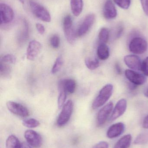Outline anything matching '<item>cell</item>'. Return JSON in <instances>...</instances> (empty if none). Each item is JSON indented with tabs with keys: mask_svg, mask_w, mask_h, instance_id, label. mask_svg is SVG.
<instances>
[{
	"mask_svg": "<svg viewBox=\"0 0 148 148\" xmlns=\"http://www.w3.org/2000/svg\"><path fill=\"white\" fill-rule=\"evenodd\" d=\"M113 92V86L112 84H106L100 90L96 98L92 103L94 109L98 108L103 106L108 101Z\"/></svg>",
	"mask_w": 148,
	"mask_h": 148,
	"instance_id": "6da1fadb",
	"label": "cell"
},
{
	"mask_svg": "<svg viewBox=\"0 0 148 148\" xmlns=\"http://www.w3.org/2000/svg\"><path fill=\"white\" fill-rule=\"evenodd\" d=\"M29 3L31 11L36 18L45 22L51 21V16L48 10L45 7L38 3L31 0L30 1Z\"/></svg>",
	"mask_w": 148,
	"mask_h": 148,
	"instance_id": "7a4b0ae2",
	"label": "cell"
},
{
	"mask_svg": "<svg viewBox=\"0 0 148 148\" xmlns=\"http://www.w3.org/2000/svg\"><path fill=\"white\" fill-rule=\"evenodd\" d=\"M73 19L70 14H68L63 18V27L65 37L69 43L73 45L75 43L76 33L73 27Z\"/></svg>",
	"mask_w": 148,
	"mask_h": 148,
	"instance_id": "3957f363",
	"label": "cell"
},
{
	"mask_svg": "<svg viewBox=\"0 0 148 148\" xmlns=\"http://www.w3.org/2000/svg\"><path fill=\"white\" fill-rule=\"evenodd\" d=\"M73 110V102L68 101L63 107L57 120V125L61 127L66 125L70 119Z\"/></svg>",
	"mask_w": 148,
	"mask_h": 148,
	"instance_id": "277c9868",
	"label": "cell"
},
{
	"mask_svg": "<svg viewBox=\"0 0 148 148\" xmlns=\"http://www.w3.org/2000/svg\"><path fill=\"white\" fill-rule=\"evenodd\" d=\"M148 43L143 38L136 37L133 38L129 44V49L132 53L136 54H142L147 49Z\"/></svg>",
	"mask_w": 148,
	"mask_h": 148,
	"instance_id": "5b68a950",
	"label": "cell"
},
{
	"mask_svg": "<svg viewBox=\"0 0 148 148\" xmlns=\"http://www.w3.org/2000/svg\"><path fill=\"white\" fill-rule=\"evenodd\" d=\"M14 12L10 6L4 3L0 4L1 25L9 24L14 20Z\"/></svg>",
	"mask_w": 148,
	"mask_h": 148,
	"instance_id": "8992f818",
	"label": "cell"
},
{
	"mask_svg": "<svg viewBox=\"0 0 148 148\" xmlns=\"http://www.w3.org/2000/svg\"><path fill=\"white\" fill-rule=\"evenodd\" d=\"M95 20V16L94 14L87 15L83 20L81 24L77 29L76 34L79 37L85 35L92 27Z\"/></svg>",
	"mask_w": 148,
	"mask_h": 148,
	"instance_id": "52a82bcc",
	"label": "cell"
},
{
	"mask_svg": "<svg viewBox=\"0 0 148 148\" xmlns=\"http://www.w3.org/2000/svg\"><path fill=\"white\" fill-rule=\"evenodd\" d=\"M8 110L13 114L22 117L28 116L29 112L28 109L23 105L15 102L8 101L6 103Z\"/></svg>",
	"mask_w": 148,
	"mask_h": 148,
	"instance_id": "ba28073f",
	"label": "cell"
},
{
	"mask_svg": "<svg viewBox=\"0 0 148 148\" xmlns=\"http://www.w3.org/2000/svg\"><path fill=\"white\" fill-rule=\"evenodd\" d=\"M114 104L112 102L108 103L100 110L97 116V124L101 127L105 124L113 110Z\"/></svg>",
	"mask_w": 148,
	"mask_h": 148,
	"instance_id": "9c48e42d",
	"label": "cell"
},
{
	"mask_svg": "<svg viewBox=\"0 0 148 148\" xmlns=\"http://www.w3.org/2000/svg\"><path fill=\"white\" fill-rule=\"evenodd\" d=\"M24 137L29 144L34 147H39L41 145L42 143L41 136L34 130H27L24 134Z\"/></svg>",
	"mask_w": 148,
	"mask_h": 148,
	"instance_id": "30bf717a",
	"label": "cell"
},
{
	"mask_svg": "<svg viewBox=\"0 0 148 148\" xmlns=\"http://www.w3.org/2000/svg\"><path fill=\"white\" fill-rule=\"evenodd\" d=\"M41 49V44L39 42L35 40L30 41L27 48V59L30 60H34L40 53Z\"/></svg>",
	"mask_w": 148,
	"mask_h": 148,
	"instance_id": "8fae6325",
	"label": "cell"
},
{
	"mask_svg": "<svg viewBox=\"0 0 148 148\" xmlns=\"http://www.w3.org/2000/svg\"><path fill=\"white\" fill-rule=\"evenodd\" d=\"M125 74L130 82L137 86L144 84L147 81V78L144 75L133 70L127 69L125 71Z\"/></svg>",
	"mask_w": 148,
	"mask_h": 148,
	"instance_id": "7c38bea8",
	"label": "cell"
},
{
	"mask_svg": "<svg viewBox=\"0 0 148 148\" xmlns=\"http://www.w3.org/2000/svg\"><path fill=\"white\" fill-rule=\"evenodd\" d=\"M127 101L126 99H121L117 102L113 113L109 119L111 122L117 119L124 114L127 110Z\"/></svg>",
	"mask_w": 148,
	"mask_h": 148,
	"instance_id": "4fadbf2b",
	"label": "cell"
},
{
	"mask_svg": "<svg viewBox=\"0 0 148 148\" xmlns=\"http://www.w3.org/2000/svg\"><path fill=\"white\" fill-rule=\"evenodd\" d=\"M124 62L129 68L134 70L142 71V63L140 59L137 56L129 55L126 56L124 58Z\"/></svg>",
	"mask_w": 148,
	"mask_h": 148,
	"instance_id": "5bb4252c",
	"label": "cell"
},
{
	"mask_svg": "<svg viewBox=\"0 0 148 148\" xmlns=\"http://www.w3.org/2000/svg\"><path fill=\"white\" fill-rule=\"evenodd\" d=\"M103 14L104 17L108 20L114 19L117 16V10L112 0L106 1L103 8Z\"/></svg>",
	"mask_w": 148,
	"mask_h": 148,
	"instance_id": "9a60e30c",
	"label": "cell"
},
{
	"mask_svg": "<svg viewBox=\"0 0 148 148\" xmlns=\"http://www.w3.org/2000/svg\"><path fill=\"white\" fill-rule=\"evenodd\" d=\"M125 125L122 123H115L109 127L107 132V136L109 139H114L120 136L125 130Z\"/></svg>",
	"mask_w": 148,
	"mask_h": 148,
	"instance_id": "2e32d148",
	"label": "cell"
},
{
	"mask_svg": "<svg viewBox=\"0 0 148 148\" xmlns=\"http://www.w3.org/2000/svg\"><path fill=\"white\" fill-rule=\"evenodd\" d=\"M29 35V24L25 19L22 20L21 28L20 29L18 35L17 40L19 44H23L28 39Z\"/></svg>",
	"mask_w": 148,
	"mask_h": 148,
	"instance_id": "e0dca14e",
	"label": "cell"
},
{
	"mask_svg": "<svg viewBox=\"0 0 148 148\" xmlns=\"http://www.w3.org/2000/svg\"><path fill=\"white\" fill-rule=\"evenodd\" d=\"M83 0H70V7L72 14L78 16L82 12L83 9Z\"/></svg>",
	"mask_w": 148,
	"mask_h": 148,
	"instance_id": "ac0fdd59",
	"label": "cell"
},
{
	"mask_svg": "<svg viewBox=\"0 0 148 148\" xmlns=\"http://www.w3.org/2000/svg\"><path fill=\"white\" fill-rule=\"evenodd\" d=\"M98 58L102 60H105L108 59L109 56V50L106 44H100L97 49Z\"/></svg>",
	"mask_w": 148,
	"mask_h": 148,
	"instance_id": "d6986e66",
	"label": "cell"
},
{
	"mask_svg": "<svg viewBox=\"0 0 148 148\" xmlns=\"http://www.w3.org/2000/svg\"><path fill=\"white\" fill-rule=\"evenodd\" d=\"M132 140L131 135H126L117 141L114 148H129L131 145Z\"/></svg>",
	"mask_w": 148,
	"mask_h": 148,
	"instance_id": "ffe728a7",
	"label": "cell"
},
{
	"mask_svg": "<svg viewBox=\"0 0 148 148\" xmlns=\"http://www.w3.org/2000/svg\"><path fill=\"white\" fill-rule=\"evenodd\" d=\"M59 96L58 98V106L59 109L61 108L65 103L67 98V91L65 90L62 83L60 81L58 84Z\"/></svg>",
	"mask_w": 148,
	"mask_h": 148,
	"instance_id": "44dd1931",
	"label": "cell"
},
{
	"mask_svg": "<svg viewBox=\"0 0 148 148\" xmlns=\"http://www.w3.org/2000/svg\"><path fill=\"white\" fill-rule=\"evenodd\" d=\"M65 90L67 93L73 94L76 88V82L72 79H65L61 80Z\"/></svg>",
	"mask_w": 148,
	"mask_h": 148,
	"instance_id": "7402d4cb",
	"label": "cell"
},
{
	"mask_svg": "<svg viewBox=\"0 0 148 148\" xmlns=\"http://www.w3.org/2000/svg\"><path fill=\"white\" fill-rule=\"evenodd\" d=\"M6 148H21L22 145L16 136L10 135L6 140Z\"/></svg>",
	"mask_w": 148,
	"mask_h": 148,
	"instance_id": "603a6c76",
	"label": "cell"
},
{
	"mask_svg": "<svg viewBox=\"0 0 148 148\" xmlns=\"http://www.w3.org/2000/svg\"><path fill=\"white\" fill-rule=\"evenodd\" d=\"M85 63L87 68L91 70H95L100 66L99 60L96 58L87 57L85 59Z\"/></svg>",
	"mask_w": 148,
	"mask_h": 148,
	"instance_id": "cb8c5ba5",
	"label": "cell"
},
{
	"mask_svg": "<svg viewBox=\"0 0 148 148\" xmlns=\"http://www.w3.org/2000/svg\"><path fill=\"white\" fill-rule=\"evenodd\" d=\"M109 32L107 28H102L99 32V38L100 44H106L109 39Z\"/></svg>",
	"mask_w": 148,
	"mask_h": 148,
	"instance_id": "d4e9b609",
	"label": "cell"
},
{
	"mask_svg": "<svg viewBox=\"0 0 148 148\" xmlns=\"http://www.w3.org/2000/svg\"><path fill=\"white\" fill-rule=\"evenodd\" d=\"M10 64L0 62V74L1 76L8 77L10 76L11 68Z\"/></svg>",
	"mask_w": 148,
	"mask_h": 148,
	"instance_id": "484cf974",
	"label": "cell"
},
{
	"mask_svg": "<svg viewBox=\"0 0 148 148\" xmlns=\"http://www.w3.org/2000/svg\"><path fill=\"white\" fill-rule=\"evenodd\" d=\"M147 143H148V131L140 134L134 141L136 145H143Z\"/></svg>",
	"mask_w": 148,
	"mask_h": 148,
	"instance_id": "4316f807",
	"label": "cell"
},
{
	"mask_svg": "<svg viewBox=\"0 0 148 148\" xmlns=\"http://www.w3.org/2000/svg\"><path fill=\"white\" fill-rule=\"evenodd\" d=\"M23 125L28 128H35L40 125L39 121L34 118L26 119L23 120L22 122Z\"/></svg>",
	"mask_w": 148,
	"mask_h": 148,
	"instance_id": "83f0119b",
	"label": "cell"
},
{
	"mask_svg": "<svg viewBox=\"0 0 148 148\" xmlns=\"http://www.w3.org/2000/svg\"><path fill=\"white\" fill-rule=\"evenodd\" d=\"M0 62L8 64H14L16 62V58L12 54H6L1 57Z\"/></svg>",
	"mask_w": 148,
	"mask_h": 148,
	"instance_id": "f1b7e54d",
	"label": "cell"
},
{
	"mask_svg": "<svg viewBox=\"0 0 148 148\" xmlns=\"http://www.w3.org/2000/svg\"><path fill=\"white\" fill-rule=\"evenodd\" d=\"M63 65V60L61 56H59L56 60L54 64L52 67V70H51V73L52 74H56L58 73Z\"/></svg>",
	"mask_w": 148,
	"mask_h": 148,
	"instance_id": "f546056e",
	"label": "cell"
},
{
	"mask_svg": "<svg viewBox=\"0 0 148 148\" xmlns=\"http://www.w3.org/2000/svg\"><path fill=\"white\" fill-rule=\"evenodd\" d=\"M114 2L123 9H128L130 7L131 0H114Z\"/></svg>",
	"mask_w": 148,
	"mask_h": 148,
	"instance_id": "4dcf8cb0",
	"label": "cell"
},
{
	"mask_svg": "<svg viewBox=\"0 0 148 148\" xmlns=\"http://www.w3.org/2000/svg\"><path fill=\"white\" fill-rule=\"evenodd\" d=\"M50 44L51 47L54 49L59 47L60 44V38L59 36L54 35L50 39Z\"/></svg>",
	"mask_w": 148,
	"mask_h": 148,
	"instance_id": "1f68e13d",
	"label": "cell"
},
{
	"mask_svg": "<svg viewBox=\"0 0 148 148\" xmlns=\"http://www.w3.org/2000/svg\"><path fill=\"white\" fill-rule=\"evenodd\" d=\"M142 71L145 75L148 76V56L142 63Z\"/></svg>",
	"mask_w": 148,
	"mask_h": 148,
	"instance_id": "d6a6232c",
	"label": "cell"
},
{
	"mask_svg": "<svg viewBox=\"0 0 148 148\" xmlns=\"http://www.w3.org/2000/svg\"><path fill=\"white\" fill-rule=\"evenodd\" d=\"M109 144L107 142L101 141L95 144L92 148H109Z\"/></svg>",
	"mask_w": 148,
	"mask_h": 148,
	"instance_id": "836d02e7",
	"label": "cell"
},
{
	"mask_svg": "<svg viewBox=\"0 0 148 148\" xmlns=\"http://www.w3.org/2000/svg\"><path fill=\"white\" fill-rule=\"evenodd\" d=\"M140 1L144 13L148 16V0H140Z\"/></svg>",
	"mask_w": 148,
	"mask_h": 148,
	"instance_id": "e575fe53",
	"label": "cell"
},
{
	"mask_svg": "<svg viewBox=\"0 0 148 148\" xmlns=\"http://www.w3.org/2000/svg\"><path fill=\"white\" fill-rule=\"evenodd\" d=\"M123 30H124V27H123V26L121 25H119V26L117 27L116 31V38H120L122 34Z\"/></svg>",
	"mask_w": 148,
	"mask_h": 148,
	"instance_id": "d590c367",
	"label": "cell"
},
{
	"mask_svg": "<svg viewBox=\"0 0 148 148\" xmlns=\"http://www.w3.org/2000/svg\"><path fill=\"white\" fill-rule=\"evenodd\" d=\"M36 29H37L39 34L43 35L44 34L45 31V29L43 25L40 23H37L36 24Z\"/></svg>",
	"mask_w": 148,
	"mask_h": 148,
	"instance_id": "8d00e7d4",
	"label": "cell"
},
{
	"mask_svg": "<svg viewBox=\"0 0 148 148\" xmlns=\"http://www.w3.org/2000/svg\"><path fill=\"white\" fill-rule=\"evenodd\" d=\"M115 68L116 71V73L118 75H121L122 73V69L118 63H116L115 66Z\"/></svg>",
	"mask_w": 148,
	"mask_h": 148,
	"instance_id": "74e56055",
	"label": "cell"
},
{
	"mask_svg": "<svg viewBox=\"0 0 148 148\" xmlns=\"http://www.w3.org/2000/svg\"><path fill=\"white\" fill-rule=\"evenodd\" d=\"M142 127L144 128L148 129V115L143 120Z\"/></svg>",
	"mask_w": 148,
	"mask_h": 148,
	"instance_id": "f35d334b",
	"label": "cell"
},
{
	"mask_svg": "<svg viewBox=\"0 0 148 148\" xmlns=\"http://www.w3.org/2000/svg\"><path fill=\"white\" fill-rule=\"evenodd\" d=\"M129 87L131 90H135L137 88V85H136V84H134L132 83H130L129 84Z\"/></svg>",
	"mask_w": 148,
	"mask_h": 148,
	"instance_id": "ab89813d",
	"label": "cell"
},
{
	"mask_svg": "<svg viewBox=\"0 0 148 148\" xmlns=\"http://www.w3.org/2000/svg\"><path fill=\"white\" fill-rule=\"evenodd\" d=\"M143 94L146 97L148 98V86L146 87L143 90Z\"/></svg>",
	"mask_w": 148,
	"mask_h": 148,
	"instance_id": "60d3db41",
	"label": "cell"
},
{
	"mask_svg": "<svg viewBox=\"0 0 148 148\" xmlns=\"http://www.w3.org/2000/svg\"><path fill=\"white\" fill-rule=\"evenodd\" d=\"M20 2L22 4H24V0H19Z\"/></svg>",
	"mask_w": 148,
	"mask_h": 148,
	"instance_id": "b9f144b4",
	"label": "cell"
},
{
	"mask_svg": "<svg viewBox=\"0 0 148 148\" xmlns=\"http://www.w3.org/2000/svg\"><path fill=\"white\" fill-rule=\"evenodd\" d=\"M21 148H31L30 147H29V146H25L24 147H22Z\"/></svg>",
	"mask_w": 148,
	"mask_h": 148,
	"instance_id": "7bdbcfd3",
	"label": "cell"
}]
</instances>
